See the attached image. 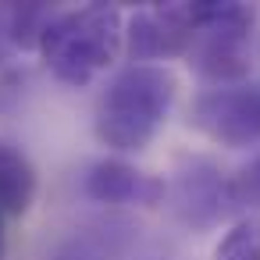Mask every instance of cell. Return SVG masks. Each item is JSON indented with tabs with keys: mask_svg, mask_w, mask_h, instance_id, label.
Returning a JSON list of instances; mask_svg holds the SVG:
<instances>
[{
	"mask_svg": "<svg viewBox=\"0 0 260 260\" xmlns=\"http://www.w3.org/2000/svg\"><path fill=\"white\" fill-rule=\"evenodd\" d=\"M178 96V82L164 64L121 68L96 100V139L114 153H139L153 143Z\"/></svg>",
	"mask_w": 260,
	"mask_h": 260,
	"instance_id": "obj_1",
	"label": "cell"
},
{
	"mask_svg": "<svg viewBox=\"0 0 260 260\" xmlns=\"http://www.w3.org/2000/svg\"><path fill=\"white\" fill-rule=\"evenodd\" d=\"M256 15L235 0H203V18L189 47V64L217 86H235L249 72Z\"/></svg>",
	"mask_w": 260,
	"mask_h": 260,
	"instance_id": "obj_3",
	"label": "cell"
},
{
	"mask_svg": "<svg viewBox=\"0 0 260 260\" xmlns=\"http://www.w3.org/2000/svg\"><path fill=\"white\" fill-rule=\"evenodd\" d=\"M82 192L107 207H157L168 200V182L132 168L121 157H104L86 171Z\"/></svg>",
	"mask_w": 260,
	"mask_h": 260,
	"instance_id": "obj_7",
	"label": "cell"
},
{
	"mask_svg": "<svg viewBox=\"0 0 260 260\" xmlns=\"http://www.w3.org/2000/svg\"><path fill=\"white\" fill-rule=\"evenodd\" d=\"M203 18V0H175V4H150L128 18L125 50L132 64H150L160 57H185Z\"/></svg>",
	"mask_w": 260,
	"mask_h": 260,
	"instance_id": "obj_4",
	"label": "cell"
},
{
	"mask_svg": "<svg viewBox=\"0 0 260 260\" xmlns=\"http://www.w3.org/2000/svg\"><path fill=\"white\" fill-rule=\"evenodd\" d=\"M232 200H235V210L260 217V153L232 175Z\"/></svg>",
	"mask_w": 260,
	"mask_h": 260,
	"instance_id": "obj_10",
	"label": "cell"
},
{
	"mask_svg": "<svg viewBox=\"0 0 260 260\" xmlns=\"http://www.w3.org/2000/svg\"><path fill=\"white\" fill-rule=\"evenodd\" d=\"M36 185H40V178H36L32 160L0 139V214L22 217L36 200Z\"/></svg>",
	"mask_w": 260,
	"mask_h": 260,
	"instance_id": "obj_8",
	"label": "cell"
},
{
	"mask_svg": "<svg viewBox=\"0 0 260 260\" xmlns=\"http://www.w3.org/2000/svg\"><path fill=\"white\" fill-rule=\"evenodd\" d=\"M171 210L189 228H214L235 214L232 175H224L210 157H182L168 182Z\"/></svg>",
	"mask_w": 260,
	"mask_h": 260,
	"instance_id": "obj_6",
	"label": "cell"
},
{
	"mask_svg": "<svg viewBox=\"0 0 260 260\" xmlns=\"http://www.w3.org/2000/svg\"><path fill=\"white\" fill-rule=\"evenodd\" d=\"M0 61H4V25H0Z\"/></svg>",
	"mask_w": 260,
	"mask_h": 260,
	"instance_id": "obj_12",
	"label": "cell"
},
{
	"mask_svg": "<svg viewBox=\"0 0 260 260\" xmlns=\"http://www.w3.org/2000/svg\"><path fill=\"white\" fill-rule=\"evenodd\" d=\"M214 260H260V217L242 214L214 246Z\"/></svg>",
	"mask_w": 260,
	"mask_h": 260,
	"instance_id": "obj_9",
	"label": "cell"
},
{
	"mask_svg": "<svg viewBox=\"0 0 260 260\" xmlns=\"http://www.w3.org/2000/svg\"><path fill=\"white\" fill-rule=\"evenodd\" d=\"M4 249H8V235H4V214H0V260H4Z\"/></svg>",
	"mask_w": 260,
	"mask_h": 260,
	"instance_id": "obj_11",
	"label": "cell"
},
{
	"mask_svg": "<svg viewBox=\"0 0 260 260\" xmlns=\"http://www.w3.org/2000/svg\"><path fill=\"white\" fill-rule=\"evenodd\" d=\"M189 121L228 150H249L260 143V82L214 86L192 100Z\"/></svg>",
	"mask_w": 260,
	"mask_h": 260,
	"instance_id": "obj_5",
	"label": "cell"
},
{
	"mask_svg": "<svg viewBox=\"0 0 260 260\" xmlns=\"http://www.w3.org/2000/svg\"><path fill=\"white\" fill-rule=\"evenodd\" d=\"M125 47L121 11L111 4H86L61 11L47 22L40 36L43 64L68 86H89Z\"/></svg>",
	"mask_w": 260,
	"mask_h": 260,
	"instance_id": "obj_2",
	"label": "cell"
}]
</instances>
